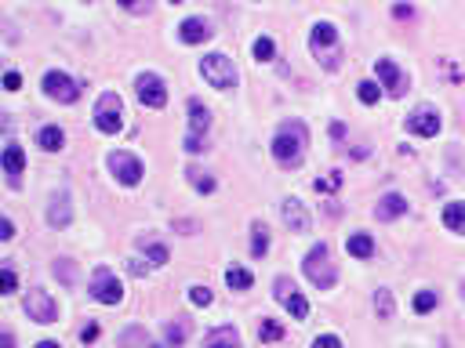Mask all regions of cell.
I'll return each instance as SVG.
<instances>
[{"label": "cell", "instance_id": "cell-1", "mask_svg": "<svg viewBox=\"0 0 465 348\" xmlns=\"http://www.w3.org/2000/svg\"><path fill=\"white\" fill-rule=\"evenodd\" d=\"M305 146H309L305 124L302 120H283L277 138H273V160L283 167V171H291V167H299L305 160Z\"/></svg>", "mask_w": 465, "mask_h": 348}, {"label": "cell", "instance_id": "cell-2", "mask_svg": "<svg viewBox=\"0 0 465 348\" xmlns=\"http://www.w3.org/2000/svg\"><path fill=\"white\" fill-rule=\"evenodd\" d=\"M309 51L316 55V62L324 69H338L342 66V40H338V30L331 22H316L313 33H309Z\"/></svg>", "mask_w": 465, "mask_h": 348}, {"label": "cell", "instance_id": "cell-3", "mask_svg": "<svg viewBox=\"0 0 465 348\" xmlns=\"http://www.w3.org/2000/svg\"><path fill=\"white\" fill-rule=\"evenodd\" d=\"M305 276H309V283H313L316 290H331L334 283H338V268H334V262H331L327 243L309 247V254H305Z\"/></svg>", "mask_w": 465, "mask_h": 348}, {"label": "cell", "instance_id": "cell-4", "mask_svg": "<svg viewBox=\"0 0 465 348\" xmlns=\"http://www.w3.org/2000/svg\"><path fill=\"white\" fill-rule=\"evenodd\" d=\"M200 73H204V80H208L215 91H229V87H237V66H232V58L226 55H208V58H200Z\"/></svg>", "mask_w": 465, "mask_h": 348}, {"label": "cell", "instance_id": "cell-5", "mask_svg": "<svg viewBox=\"0 0 465 348\" xmlns=\"http://www.w3.org/2000/svg\"><path fill=\"white\" fill-rule=\"evenodd\" d=\"M95 127L102 135H116L124 127V102H120L116 91L98 95V102H95Z\"/></svg>", "mask_w": 465, "mask_h": 348}, {"label": "cell", "instance_id": "cell-6", "mask_svg": "<svg viewBox=\"0 0 465 348\" xmlns=\"http://www.w3.org/2000/svg\"><path fill=\"white\" fill-rule=\"evenodd\" d=\"M91 298L102 305H120L124 301V283L116 279V272L109 265H98L91 272Z\"/></svg>", "mask_w": 465, "mask_h": 348}, {"label": "cell", "instance_id": "cell-7", "mask_svg": "<svg viewBox=\"0 0 465 348\" xmlns=\"http://www.w3.org/2000/svg\"><path fill=\"white\" fill-rule=\"evenodd\" d=\"M273 298L288 308L291 312V319H305L309 316V301L299 294V287H294V279H288V276H277L273 279Z\"/></svg>", "mask_w": 465, "mask_h": 348}, {"label": "cell", "instance_id": "cell-8", "mask_svg": "<svg viewBox=\"0 0 465 348\" xmlns=\"http://www.w3.org/2000/svg\"><path fill=\"white\" fill-rule=\"evenodd\" d=\"M22 308H25V316H30L33 323H55V319H58V305H55V298H51L47 290H41V287L25 294Z\"/></svg>", "mask_w": 465, "mask_h": 348}, {"label": "cell", "instance_id": "cell-9", "mask_svg": "<svg viewBox=\"0 0 465 348\" xmlns=\"http://www.w3.org/2000/svg\"><path fill=\"white\" fill-rule=\"evenodd\" d=\"M44 95L55 98V102H62V106H73V102L80 98V87H76L73 76L51 69V73H44Z\"/></svg>", "mask_w": 465, "mask_h": 348}, {"label": "cell", "instance_id": "cell-10", "mask_svg": "<svg viewBox=\"0 0 465 348\" xmlns=\"http://www.w3.org/2000/svg\"><path fill=\"white\" fill-rule=\"evenodd\" d=\"M135 87H138V102L146 109H164L167 106V87L157 73H138Z\"/></svg>", "mask_w": 465, "mask_h": 348}, {"label": "cell", "instance_id": "cell-11", "mask_svg": "<svg viewBox=\"0 0 465 348\" xmlns=\"http://www.w3.org/2000/svg\"><path fill=\"white\" fill-rule=\"evenodd\" d=\"M109 171L120 185H138L142 182V160L131 152H109Z\"/></svg>", "mask_w": 465, "mask_h": 348}, {"label": "cell", "instance_id": "cell-12", "mask_svg": "<svg viewBox=\"0 0 465 348\" xmlns=\"http://www.w3.org/2000/svg\"><path fill=\"white\" fill-rule=\"evenodd\" d=\"M407 131L418 135V138H436L440 135V113H436L433 106H418L407 116Z\"/></svg>", "mask_w": 465, "mask_h": 348}, {"label": "cell", "instance_id": "cell-13", "mask_svg": "<svg viewBox=\"0 0 465 348\" xmlns=\"http://www.w3.org/2000/svg\"><path fill=\"white\" fill-rule=\"evenodd\" d=\"M374 73H378L382 87H385V91H389L393 98H400V95L407 91V76L396 69V62H393V58H378V62H374Z\"/></svg>", "mask_w": 465, "mask_h": 348}, {"label": "cell", "instance_id": "cell-14", "mask_svg": "<svg viewBox=\"0 0 465 348\" xmlns=\"http://www.w3.org/2000/svg\"><path fill=\"white\" fill-rule=\"evenodd\" d=\"M211 36H215L211 22L200 19V15H193V19H186L182 25H178V40L182 44H204V40H211Z\"/></svg>", "mask_w": 465, "mask_h": 348}, {"label": "cell", "instance_id": "cell-15", "mask_svg": "<svg viewBox=\"0 0 465 348\" xmlns=\"http://www.w3.org/2000/svg\"><path fill=\"white\" fill-rule=\"evenodd\" d=\"M280 214H283V225H288L291 232H309V214L302 207V200H283L280 203Z\"/></svg>", "mask_w": 465, "mask_h": 348}, {"label": "cell", "instance_id": "cell-16", "mask_svg": "<svg viewBox=\"0 0 465 348\" xmlns=\"http://www.w3.org/2000/svg\"><path fill=\"white\" fill-rule=\"evenodd\" d=\"M400 214H407V200L400 196V192L382 196L378 207H374V218H378V222H393V218H400Z\"/></svg>", "mask_w": 465, "mask_h": 348}, {"label": "cell", "instance_id": "cell-17", "mask_svg": "<svg viewBox=\"0 0 465 348\" xmlns=\"http://www.w3.org/2000/svg\"><path fill=\"white\" fill-rule=\"evenodd\" d=\"M0 167H4V174L11 178V185H19V174H22V167H25L22 146H8L4 152H0Z\"/></svg>", "mask_w": 465, "mask_h": 348}, {"label": "cell", "instance_id": "cell-18", "mask_svg": "<svg viewBox=\"0 0 465 348\" xmlns=\"http://www.w3.org/2000/svg\"><path fill=\"white\" fill-rule=\"evenodd\" d=\"M73 222V211H69V192H62V196L51 200V207H47V225L51 229H66Z\"/></svg>", "mask_w": 465, "mask_h": 348}, {"label": "cell", "instance_id": "cell-19", "mask_svg": "<svg viewBox=\"0 0 465 348\" xmlns=\"http://www.w3.org/2000/svg\"><path fill=\"white\" fill-rule=\"evenodd\" d=\"M208 127H211V109L204 106V102L193 98V102H189V135L204 138V135H208Z\"/></svg>", "mask_w": 465, "mask_h": 348}, {"label": "cell", "instance_id": "cell-20", "mask_svg": "<svg viewBox=\"0 0 465 348\" xmlns=\"http://www.w3.org/2000/svg\"><path fill=\"white\" fill-rule=\"evenodd\" d=\"M204 348H240V334L237 327H218L204 338Z\"/></svg>", "mask_w": 465, "mask_h": 348}, {"label": "cell", "instance_id": "cell-21", "mask_svg": "<svg viewBox=\"0 0 465 348\" xmlns=\"http://www.w3.org/2000/svg\"><path fill=\"white\" fill-rule=\"evenodd\" d=\"M345 251L353 257H360V262H367V257L374 254V240L367 236V232H353V236L345 240Z\"/></svg>", "mask_w": 465, "mask_h": 348}, {"label": "cell", "instance_id": "cell-22", "mask_svg": "<svg viewBox=\"0 0 465 348\" xmlns=\"http://www.w3.org/2000/svg\"><path fill=\"white\" fill-rule=\"evenodd\" d=\"M36 146H41L44 152H58L62 146H66V135H62L58 127H44V131L36 135Z\"/></svg>", "mask_w": 465, "mask_h": 348}, {"label": "cell", "instance_id": "cell-23", "mask_svg": "<svg viewBox=\"0 0 465 348\" xmlns=\"http://www.w3.org/2000/svg\"><path fill=\"white\" fill-rule=\"evenodd\" d=\"M186 338H189V323H186V319H175V323L164 327V341L171 345V348H182Z\"/></svg>", "mask_w": 465, "mask_h": 348}, {"label": "cell", "instance_id": "cell-24", "mask_svg": "<svg viewBox=\"0 0 465 348\" xmlns=\"http://www.w3.org/2000/svg\"><path fill=\"white\" fill-rule=\"evenodd\" d=\"M444 225L451 232H465V203H447L444 207Z\"/></svg>", "mask_w": 465, "mask_h": 348}, {"label": "cell", "instance_id": "cell-25", "mask_svg": "<svg viewBox=\"0 0 465 348\" xmlns=\"http://www.w3.org/2000/svg\"><path fill=\"white\" fill-rule=\"evenodd\" d=\"M266 251H269V229L262 222H255L251 225V254L255 257H266Z\"/></svg>", "mask_w": 465, "mask_h": 348}, {"label": "cell", "instance_id": "cell-26", "mask_svg": "<svg viewBox=\"0 0 465 348\" xmlns=\"http://www.w3.org/2000/svg\"><path fill=\"white\" fill-rule=\"evenodd\" d=\"M120 348H149L146 330H142V327H127V330L120 334Z\"/></svg>", "mask_w": 465, "mask_h": 348}, {"label": "cell", "instance_id": "cell-27", "mask_svg": "<svg viewBox=\"0 0 465 348\" xmlns=\"http://www.w3.org/2000/svg\"><path fill=\"white\" fill-rule=\"evenodd\" d=\"M226 283H229L232 290H248L251 283H255V276L248 272V268H237V265H232L229 272H226Z\"/></svg>", "mask_w": 465, "mask_h": 348}, {"label": "cell", "instance_id": "cell-28", "mask_svg": "<svg viewBox=\"0 0 465 348\" xmlns=\"http://www.w3.org/2000/svg\"><path fill=\"white\" fill-rule=\"evenodd\" d=\"M189 185L197 189V192H215V178L211 174H204V171H197V167H189Z\"/></svg>", "mask_w": 465, "mask_h": 348}, {"label": "cell", "instance_id": "cell-29", "mask_svg": "<svg viewBox=\"0 0 465 348\" xmlns=\"http://www.w3.org/2000/svg\"><path fill=\"white\" fill-rule=\"evenodd\" d=\"M258 338H262L266 345H273L283 338V327L277 323V319H262V327H258Z\"/></svg>", "mask_w": 465, "mask_h": 348}, {"label": "cell", "instance_id": "cell-30", "mask_svg": "<svg viewBox=\"0 0 465 348\" xmlns=\"http://www.w3.org/2000/svg\"><path fill=\"white\" fill-rule=\"evenodd\" d=\"M273 55H277V44L269 40V36H258L255 40V58L258 62H273Z\"/></svg>", "mask_w": 465, "mask_h": 348}, {"label": "cell", "instance_id": "cell-31", "mask_svg": "<svg viewBox=\"0 0 465 348\" xmlns=\"http://www.w3.org/2000/svg\"><path fill=\"white\" fill-rule=\"evenodd\" d=\"M142 251H146V257L153 265H167V247H164V243H146V240H142Z\"/></svg>", "mask_w": 465, "mask_h": 348}, {"label": "cell", "instance_id": "cell-32", "mask_svg": "<svg viewBox=\"0 0 465 348\" xmlns=\"http://www.w3.org/2000/svg\"><path fill=\"white\" fill-rule=\"evenodd\" d=\"M374 308H378L382 319H393V294L389 290H378V294H374Z\"/></svg>", "mask_w": 465, "mask_h": 348}, {"label": "cell", "instance_id": "cell-33", "mask_svg": "<svg viewBox=\"0 0 465 348\" xmlns=\"http://www.w3.org/2000/svg\"><path fill=\"white\" fill-rule=\"evenodd\" d=\"M436 301H440V298H436V290H422L418 294V298H415V312H433V308H436Z\"/></svg>", "mask_w": 465, "mask_h": 348}, {"label": "cell", "instance_id": "cell-34", "mask_svg": "<svg viewBox=\"0 0 465 348\" xmlns=\"http://www.w3.org/2000/svg\"><path fill=\"white\" fill-rule=\"evenodd\" d=\"M356 95H360V102H364V106H374V102H378V84L374 80H364L356 87Z\"/></svg>", "mask_w": 465, "mask_h": 348}, {"label": "cell", "instance_id": "cell-35", "mask_svg": "<svg viewBox=\"0 0 465 348\" xmlns=\"http://www.w3.org/2000/svg\"><path fill=\"white\" fill-rule=\"evenodd\" d=\"M338 185H342V174H338V171H331L327 178H316V182H313V189H316V192H334Z\"/></svg>", "mask_w": 465, "mask_h": 348}, {"label": "cell", "instance_id": "cell-36", "mask_svg": "<svg viewBox=\"0 0 465 348\" xmlns=\"http://www.w3.org/2000/svg\"><path fill=\"white\" fill-rule=\"evenodd\" d=\"M124 11H131V15H149V8H153V0H116Z\"/></svg>", "mask_w": 465, "mask_h": 348}, {"label": "cell", "instance_id": "cell-37", "mask_svg": "<svg viewBox=\"0 0 465 348\" xmlns=\"http://www.w3.org/2000/svg\"><path fill=\"white\" fill-rule=\"evenodd\" d=\"M19 290V276L11 268H0V294H15Z\"/></svg>", "mask_w": 465, "mask_h": 348}, {"label": "cell", "instance_id": "cell-38", "mask_svg": "<svg viewBox=\"0 0 465 348\" xmlns=\"http://www.w3.org/2000/svg\"><path fill=\"white\" fill-rule=\"evenodd\" d=\"M189 301L197 308H208L211 305V290L208 287H189Z\"/></svg>", "mask_w": 465, "mask_h": 348}, {"label": "cell", "instance_id": "cell-39", "mask_svg": "<svg viewBox=\"0 0 465 348\" xmlns=\"http://www.w3.org/2000/svg\"><path fill=\"white\" fill-rule=\"evenodd\" d=\"M313 348H345V345H342V338H334V334H320L313 341Z\"/></svg>", "mask_w": 465, "mask_h": 348}, {"label": "cell", "instance_id": "cell-40", "mask_svg": "<svg viewBox=\"0 0 465 348\" xmlns=\"http://www.w3.org/2000/svg\"><path fill=\"white\" fill-rule=\"evenodd\" d=\"M393 19L411 22V19H415V8H411V4H393Z\"/></svg>", "mask_w": 465, "mask_h": 348}, {"label": "cell", "instance_id": "cell-41", "mask_svg": "<svg viewBox=\"0 0 465 348\" xmlns=\"http://www.w3.org/2000/svg\"><path fill=\"white\" fill-rule=\"evenodd\" d=\"M22 87V76L19 73H4V91H19Z\"/></svg>", "mask_w": 465, "mask_h": 348}, {"label": "cell", "instance_id": "cell-42", "mask_svg": "<svg viewBox=\"0 0 465 348\" xmlns=\"http://www.w3.org/2000/svg\"><path fill=\"white\" fill-rule=\"evenodd\" d=\"M55 276H62V283H73V268H69V262H58V265H55Z\"/></svg>", "mask_w": 465, "mask_h": 348}, {"label": "cell", "instance_id": "cell-43", "mask_svg": "<svg viewBox=\"0 0 465 348\" xmlns=\"http://www.w3.org/2000/svg\"><path fill=\"white\" fill-rule=\"evenodd\" d=\"M186 152H204V138H197V135H186Z\"/></svg>", "mask_w": 465, "mask_h": 348}, {"label": "cell", "instance_id": "cell-44", "mask_svg": "<svg viewBox=\"0 0 465 348\" xmlns=\"http://www.w3.org/2000/svg\"><path fill=\"white\" fill-rule=\"evenodd\" d=\"M11 236H15V225H11L8 218L0 214V240H11Z\"/></svg>", "mask_w": 465, "mask_h": 348}, {"label": "cell", "instance_id": "cell-45", "mask_svg": "<svg viewBox=\"0 0 465 348\" xmlns=\"http://www.w3.org/2000/svg\"><path fill=\"white\" fill-rule=\"evenodd\" d=\"M95 338H98V323H87V327L80 330V341L87 345V341H95Z\"/></svg>", "mask_w": 465, "mask_h": 348}, {"label": "cell", "instance_id": "cell-46", "mask_svg": "<svg viewBox=\"0 0 465 348\" xmlns=\"http://www.w3.org/2000/svg\"><path fill=\"white\" fill-rule=\"evenodd\" d=\"M0 348H15V338H11V334H4V338H0Z\"/></svg>", "mask_w": 465, "mask_h": 348}, {"label": "cell", "instance_id": "cell-47", "mask_svg": "<svg viewBox=\"0 0 465 348\" xmlns=\"http://www.w3.org/2000/svg\"><path fill=\"white\" fill-rule=\"evenodd\" d=\"M36 348H58V341H41V345H36Z\"/></svg>", "mask_w": 465, "mask_h": 348}, {"label": "cell", "instance_id": "cell-48", "mask_svg": "<svg viewBox=\"0 0 465 348\" xmlns=\"http://www.w3.org/2000/svg\"><path fill=\"white\" fill-rule=\"evenodd\" d=\"M149 348H164V345H149Z\"/></svg>", "mask_w": 465, "mask_h": 348}, {"label": "cell", "instance_id": "cell-49", "mask_svg": "<svg viewBox=\"0 0 465 348\" xmlns=\"http://www.w3.org/2000/svg\"><path fill=\"white\" fill-rule=\"evenodd\" d=\"M171 4H182V0H171Z\"/></svg>", "mask_w": 465, "mask_h": 348}]
</instances>
